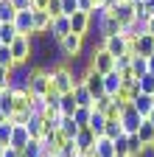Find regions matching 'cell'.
I'll return each mask as SVG.
<instances>
[{
	"mask_svg": "<svg viewBox=\"0 0 154 157\" xmlns=\"http://www.w3.org/2000/svg\"><path fill=\"white\" fill-rule=\"evenodd\" d=\"M0 25H3V20H0Z\"/></svg>",
	"mask_w": 154,
	"mask_h": 157,
	"instance_id": "cell-51",
	"label": "cell"
},
{
	"mask_svg": "<svg viewBox=\"0 0 154 157\" xmlns=\"http://www.w3.org/2000/svg\"><path fill=\"white\" fill-rule=\"evenodd\" d=\"M0 98H3V87H0Z\"/></svg>",
	"mask_w": 154,
	"mask_h": 157,
	"instance_id": "cell-49",
	"label": "cell"
},
{
	"mask_svg": "<svg viewBox=\"0 0 154 157\" xmlns=\"http://www.w3.org/2000/svg\"><path fill=\"white\" fill-rule=\"evenodd\" d=\"M45 34H51V36L56 39V42H62V39H65L67 34H73V23H70V17H67V14L53 17V23H51V28H48Z\"/></svg>",
	"mask_w": 154,
	"mask_h": 157,
	"instance_id": "cell-8",
	"label": "cell"
},
{
	"mask_svg": "<svg viewBox=\"0 0 154 157\" xmlns=\"http://www.w3.org/2000/svg\"><path fill=\"white\" fill-rule=\"evenodd\" d=\"M109 107H112V95H101V98H95V104H92V109H98V112H109Z\"/></svg>",
	"mask_w": 154,
	"mask_h": 157,
	"instance_id": "cell-36",
	"label": "cell"
},
{
	"mask_svg": "<svg viewBox=\"0 0 154 157\" xmlns=\"http://www.w3.org/2000/svg\"><path fill=\"white\" fill-rule=\"evenodd\" d=\"M20 154H23V157H48L45 149H42V140H39V137H31V143H28Z\"/></svg>",
	"mask_w": 154,
	"mask_h": 157,
	"instance_id": "cell-24",
	"label": "cell"
},
{
	"mask_svg": "<svg viewBox=\"0 0 154 157\" xmlns=\"http://www.w3.org/2000/svg\"><path fill=\"white\" fill-rule=\"evenodd\" d=\"M59 132L67 137V140H76V135L81 132V126L73 121V115H65V118H62V129H59Z\"/></svg>",
	"mask_w": 154,
	"mask_h": 157,
	"instance_id": "cell-23",
	"label": "cell"
},
{
	"mask_svg": "<svg viewBox=\"0 0 154 157\" xmlns=\"http://www.w3.org/2000/svg\"><path fill=\"white\" fill-rule=\"evenodd\" d=\"M3 157H23V154H20V149H11V146H9V149H6V154H3Z\"/></svg>",
	"mask_w": 154,
	"mask_h": 157,
	"instance_id": "cell-42",
	"label": "cell"
},
{
	"mask_svg": "<svg viewBox=\"0 0 154 157\" xmlns=\"http://www.w3.org/2000/svg\"><path fill=\"white\" fill-rule=\"evenodd\" d=\"M148 34H151V36H154V17H151V20H148Z\"/></svg>",
	"mask_w": 154,
	"mask_h": 157,
	"instance_id": "cell-44",
	"label": "cell"
},
{
	"mask_svg": "<svg viewBox=\"0 0 154 157\" xmlns=\"http://www.w3.org/2000/svg\"><path fill=\"white\" fill-rule=\"evenodd\" d=\"M87 62H90V67L92 70H98V73H109V70H115V56L104 48V45H92L90 48V56H87Z\"/></svg>",
	"mask_w": 154,
	"mask_h": 157,
	"instance_id": "cell-2",
	"label": "cell"
},
{
	"mask_svg": "<svg viewBox=\"0 0 154 157\" xmlns=\"http://www.w3.org/2000/svg\"><path fill=\"white\" fill-rule=\"evenodd\" d=\"M109 11H112L115 17H118L123 25H126V23H132V20L137 17V11H134V3H132V0H118V3H115Z\"/></svg>",
	"mask_w": 154,
	"mask_h": 157,
	"instance_id": "cell-12",
	"label": "cell"
},
{
	"mask_svg": "<svg viewBox=\"0 0 154 157\" xmlns=\"http://www.w3.org/2000/svg\"><path fill=\"white\" fill-rule=\"evenodd\" d=\"M59 3H62V14H67V17L79 11V0H59Z\"/></svg>",
	"mask_w": 154,
	"mask_h": 157,
	"instance_id": "cell-37",
	"label": "cell"
},
{
	"mask_svg": "<svg viewBox=\"0 0 154 157\" xmlns=\"http://www.w3.org/2000/svg\"><path fill=\"white\" fill-rule=\"evenodd\" d=\"M121 87H123V73L115 67V70H109L104 76V90H107V95H118Z\"/></svg>",
	"mask_w": 154,
	"mask_h": 157,
	"instance_id": "cell-14",
	"label": "cell"
},
{
	"mask_svg": "<svg viewBox=\"0 0 154 157\" xmlns=\"http://www.w3.org/2000/svg\"><path fill=\"white\" fill-rule=\"evenodd\" d=\"M11 135H14V124L6 121L3 126H0V143H3V146H11Z\"/></svg>",
	"mask_w": 154,
	"mask_h": 157,
	"instance_id": "cell-35",
	"label": "cell"
},
{
	"mask_svg": "<svg viewBox=\"0 0 154 157\" xmlns=\"http://www.w3.org/2000/svg\"><path fill=\"white\" fill-rule=\"evenodd\" d=\"M0 67H9V70L17 67V59H14V53H11L9 45H0Z\"/></svg>",
	"mask_w": 154,
	"mask_h": 157,
	"instance_id": "cell-31",
	"label": "cell"
},
{
	"mask_svg": "<svg viewBox=\"0 0 154 157\" xmlns=\"http://www.w3.org/2000/svg\"><path fill=\"white\" fill-rule=\"evenodd\" d=\"M81 157H98V154H95V149H90V151H84Z\"/></svg>",
	"mask_w": 154,
	"mask_h": 157,
	"instance_id": "cell-45",
	"label": "cell"
},
{
	"mask_svg": "<svg viewBox=\"0 0 154 157\" xmlns=\"http://www.w3.org/2000/svg\"><path fill=\"white\" fill-rule=\"evenodd\" d=\"M137 84H140V93L154 95V73H143V76L137 78Z\"/></svg>",
	"mask_w": 154,
	"mask_h": 157,
	"instance_id": "cell-34",
	"label": "cell"
},
{
	"mask_svg": "<svg viewBox=\"0 0 154 157\" xmlns=\"http://www.w3.org/2000/svg\"><path fill=\"white\" fill-rule=\"evenodd\" d=\"M132 53H134V56H146V59H148V56L154 53V36L146 31V34H140L137 39H132Z\"/></svg>",
	"mask_w": 154,
	"mask_h": 157,
	"instance_id": "cell-11",
	"label": "cell"
},
{
	"mask_svg": "<svg viewBox=\"0 0 154 157\" xmlns=\"http://www.w3.org/2000/svg\"><path fill=\"white\" fill-rule=\"evenodd\" d=\"M95 140H98V137H95V132L92 129H81L79 135H76V146H79V151L84 154V151H90V149H95Z\"/></svg>",
	"mask_w": 154,
	"mask_h": 157,
	"instance_id": "cell-18",
	"label": "cell"
},
{
	"mask_svg": "<svg viewBox=\"0 0 154 157\" xmlns=\"http://www.w3.org/2000/svg\"><path fill=\"white\" fill-rule=\"evenodd\" d=\"M48 6H51V0H34L31 3V9H36V11H48Z\"/></svg>",
	"mask_w": 154,
	"mask_h": 157,
	"instance_id": "cell-40",
	"label": "cell"
},
{
	"mask_svg": "<svg viewBox=\"0 0 154 157\" xmlns=\"http://www.w3.org/2000/svg\"><path fill=\"white\" fill-rule=\"evenodd\" d=\"M6 149H9V146H3V143H0V157H3V154H6Z\"/></svg>",
	"mask_w": 154,
	"mask_h": 157,
	"instance_id": "cell-47",
	"label": "cell"
},
{
	"mask_svg": "<svg viewBox=\"0 0 154 157\" xmlns=\"http://www.w3.org/2000/svg\"><path fill=\"white\" fill-rule=\"evenodd\" d=\"M76 109H79L76 95H73V93H65V95H62V101H59V112H62V115H73Z\"/></svg>",
	"mask_w": 154,
	"mask_h": 157,
	"instance_id": "cell-25",
	"label": "cell"
},
{
	"mask_svg": "<svg viewBox=\"0 0 154 157\" xmlns=\"http://www.w3.org/2000/svg\"><path fill=\"white\" fill-rule=\"evenodd\" d=\"M148 121H151V124H154V109H151V115H148Z\"/></svg>",
	"mask_w": 154,
	"mask_h": 157,
	"instance_id": "cell-48",
	"label": "cell"
},
{
	"mask_svg": "<svg viewBox=\"0 0 154 157\" xmlns=\"http://www.w3.org/2000/svg\"><path fill=\"white\" fill-rule=\"evenodd\" d=\"M0 45H3V42H0Z\"/></svg>",
	"mask_w": 154,
	"mask_h": 157,
	"instance_id": "cell-52",
	"label": "cell"
},
{
	"mask_svg": "<svg viewBox=\"0 0 154 157\" xmlns=\"http://www.w3.org/2000/svg\"><path fill=\"white\" fill-rule=\"evenodd\" d=\"M48 73H51V87L56 90V93H73V87L79 84L76 82V73L70 70V65L67 62H59V65H51V67H45Z\"/></svg>",
	"mask_w": 154,
	"mask_h": 157,
	"instance_id": "cell-1",
	"label": "cell"
},
{
	"mask_svg": "<svg viewBox=\"0 0 154 157\" xmlns=\"http://www.w3.org/2000/svg\"><path fill=\"white\" fill-rule=\"evenodd\" d=\"M115 157H126V154H115Z\"/></svg>",
	"mask_w": 154,
	"mask_h": 157,
	"instance_id": "cell-50",
	"label": "cell"
},
{
	"mask_svg": "<svg viewBox=\"0 0 154 157\" xmlns=\"http://www.w3.org/2000/svg\"><path fill=\"white\" fill-rule=\"evenodd\" d=\"M9 48H11V53H14V59H17V65H28L31 59H34V36L20 34Z\"/></svg>",
	"mask_w": 154,
	"mask_h": 157,
	"instance_id": "cell-3",
	"label": "cell"
},
{
	"mask_svg": "<svg viewBox=\"0 0 154 157\" xmlns=\"http://www.w3.org/2000/svg\"><path fill=\"white\" fill-rule=\"evenodd\" d=\"M107 121H109V118H107L104 112L92 109V121H90V126H87V129H92V132H95V137H101V135L107 132Z\"/></svg>",
	"mask_w": 154,
	"mask_h": 157,
	"instance_id": "cell-22",
	"label": "cell"
},
{
	"mask_svg": "<svg viewBox=\"0 0 154 157\" xmlns=\"http://www.w3.org/2000/svg\"><path fill=\"white\" fill-rule=\"evenodd\" d=\"M11 3H14L17 9H31V3H34V0H11Z\"/></svg>",
	"mask_w": 154,
	"mask_h": 157,
	"instance_id": "cell-41",
	"label": "cell"
},
{
	"mask_svg": "<svg viewBox=\"0 0 154 157\" xmlns=\"http://www.w3.org/2000/svg\"><path fill=\"white\" fill-rule=\"evenodd\" d=\"M51 90H53V87H51V73H48L45 67H36V70H34V76H31L28 93H31V95H39V98H45Z\"/></svg>",
	"mask_w": 154,
	"mask_h": 157,
	"instance_id": "cell-6",
	"label": "cell"
},
{
	"mask_svg": "<svg viewBox=\"0 0 154 157\" xmlns=\"http://www.w3.org/2000/svg\"><path fill=\"white\" fill-rule=\"evenodd\" d=\"M17 36H20V34H17L14 23H3V25H0V42H3V45H11Z\"/></svg>",
	"mask_w": 154,
	"mask_h": 157,
	"instance_id": "cell-30",
	"label": "cell"
},
{
	"mask_svg": "<svg viewBox=\"0 0 154 157\" xmlns=\"http://www.w3.org/2000/svg\"><path fill=\"white\" fill-rule=\"evenodd\" d=\"M148 73H154V53L148 56Z\"/></svg>",
	"mask_w": 154,
	"mask_h": 157,
	"instance_id": "cell-43",
	"label": "cell"
},
{
	"mask_svg": "<svg viewBox=\"0 0 154 157\" xmlns=\"http://www.w3.org/2000/svg\"><path fill=\"white\" fill-rule=\"evenodd\" d=\"M115 149H118V154H126L129 157V135H121L118 140H115Z\"/></svg>",
	"mask_w": 154,
	"mask_h": 157,
	"instance_id": "cell-38",
	"label": "cell"
},
{
	"mask_svg": "<svg viewBox=\"0 0 154 157\" xmlns=\"http://www.w3.org/2000/svg\"><path fill=\"white\" fill-rule=\"evenodd\" d=\"M146 31H148V23H146V20H140V17H134L132 23H126V25H123V31H121V34H123L126 39H137V36H140V34H146Z\"/></svg>",
	"mask_w": 154,
	"mask_h": 157,
	"instance_id": "cell-15",
	"label": "cell"
},
{
	"mask_svg": "<svg viewBox=\"0 0 154 157\" xmlns=\"http://www.w3.org/2000/svg\"><path fill=\"white\" fill-rule=\"evenodd\" d=\"M132 73L137 76V78H140L143 73H148V59H146V56H134V59H132Z\"/></svg>",
	"mask_w": 154,
	"mask_h": 157,
	"instance_id": "cell-33",
	"label": "cell"
},
{
	"mask_svg": "<svg viewBox=\"0 0 154 157\" xmlns=\"http://www.w3.org/2000/svg\"><path fill=\"white\" fill-rule=\"evenodd\" d=\"M51 23H53L51 11H36L34 9V34H45L51 28Z\"/></svg>",
	"mask_w": 154,
	"mask_h": 157,
	"instance_id": "cell-20",
	"label": "cell"
},
{
	"mask_svg": "<svg viewBox=\"0 0 154 157\" xmlns=\"http://www.w3.org/2000/svg\"><path fill=\"white\" fill-rule=\"evenodd\" d=\"M137 135H140V140H143V146H151V143H154V124L148 121V118H146V121L140 124Z\"/></svg>",
	"mask_w": 154,
	"mask_h": 157,
	"instance_id": "cell-29",
	"label": "cell"
},
{
	"mask_svg": "<svg viewBox=\"0 0 154 157\" xmlns=\"http://www.w3.org/2000/svg\"><path fill=\"white\" fill-rule=\"evenodd\" d=\"M70 23H73V34L87 36V34L92 31V14H87V11H76V14L70 17Z\"/></svg>",
	"mask_w": 154,
	"mask_h": 157,
	"instance_id": "cell-13",
	"label": "cell"
},
{
	"mask_svg": "<svg viewBox=\"0 0 154 157\" xmlns=\"http://www.w3.org/2000/svg\"><path fill=\"white\" fill-rule=\"evenodd\" d=\"M95 154H98V157H115V154H118L115 140H112V137H107V135H101L98 140H95Z\"/></svg>",
	"mask_w": 154,
	"mask_h": 157,
	"instance_id": "cell-19",
	"label": "cell"
},
{
	"mask_svg": "<svg viewBox=\"0 0 154 157\" xmlns=\"http://www.w3.org/2000/svg\"><path fill=\"white\" fill-rule=\"evenodd\" d=\"M73 95H76V101H79V107H92L95 104V98H92V93L87 90L84 82H79V84L73 87Z\"/></svg>",
	"mask_w": 154,
	"mask_h": 157,
	"instance_id": "cell-21",
	"label": "cell"
},
{
	"mask_svg": "<svg viewBox=\"0 0 154 157\" xmlns=\"http://www.w3.org/2000/svg\"><path fill=\"white\" fill-rule=\"evenodd\" d=\"M84 84H87V90L92 93V98H101V95H107V90H104V73H98V70H87V76H84Z\"/></svg>",
	"mask_w": 154,
	"mask_h": 157,
	"instance_id": "cell-10",
	"label": "cell"
},
{
	"mask_svg": "<svg viewBox=\"0 0 154 157\" xmlns=\"http://www.w3.org/2000/svg\"><path fill=\"white\" fill-rule=\"evenodd\" d=\"M17 9L11 0H0V20H3V23H14V17H17Z\"/></svg>",
	"mask_w": 154,
	"mask_h": 157,
	"instance_id": "cell-26",
	"label": "cell"
},
{
	"mask_svg": "<svg viewBox=\"0 0 154 157\" xmlns=\"http://www.w3.org/2000/svg\"><path fill=\"white\" fill-rule=\"evenodd\" d=\"M118 121H121V126H123V132H126V135H137V129H140V124L146 121V118H143L137 109H134V104L129 101V104L123 107V112H121Z\"/></svg>",
	"mask_w": 154,
	"mask_h": 157,
	"instance_id": "cell-5",
	"label": "cell"
},
{
	"mask_svg": "<svg viewBox=\"0 0 154 157\" xmlns=\"http://www.w3.org/2000/svg\"><path fill=\"white\" fill-rule=\"evenodd\" d=\"M151 146H154V143H151Z\"/></svg>",
	"mask_w": 154,
	"mask_h": 157,
	"instance_id": "cell-53",
	"label": "cell"
},
{
	"mask_svg": "<svg viewBox=\"0 0 154 157\" xmlns=\"http://www.w3.org/2000/svg\"><path fill=\"white\" fill-rule=\"evenodd\" d=\"M84 45H87V36H81V34H67L62 42H59L65 62H70V59H79V56L84 53Z\"/></svg>",
	"mask_w": 154,
	"mask_h": 157,
	"instance_id": "cell-4",
	"label": "cell"
},
{
	"mask_svg": "<svg viewBox=\"0 0 154 157\" xmlns=\"http://www.w3.org/2000/svg\"><path fill=\"white\" fill-rule=\"evenodd\" d=\"M31 143V132H28V126H17L14 124V135H11V149H25Z\"/></svg>",
	"mask_w": 154,
	"mask_h": 157,
	"instance_id": "cell-17",
	"label": "cell"
},
{
	"mask_svg": "<svg viewBox=\"0 0 154 157\" xmlns=\"http://www.w3.org/2000/svg\"><path fill=\"white\" fill-rule=\"evenodd\" d=\"M25 126H28L31 137H42V135H45V118H39V115H31Z\"/></svg>",
	"mask_w": 154,
	"mask_h": 157,
	"instance_id": "cell-27",
	"label": "cell"
},
{
	"mask_svg": "<svg viewBox=\"0 0 154 157\" xmlns=\"http://www.w3.org/2000/svg\"><path fill=\"white\" fill-rule=\"evenodd\" d=\"M132 104H134V109H137L143 118H148V115H151V109H154V95L140 93V95H134V98H132Z\"/></svg>",
	"mask_w": 154,
	"mask_h": 157,
	"instance_id": "cell-16",
	"label": "cell"
},
{
	"mask_svg": "<svg viewBox=\"0 0 154 157\" xmlns=\"http://www.w3.org/2000/svg\"><path fill=\"white\" fill-rule=\"evenodd\" d=\"M107 137H112V140H118V137L121 135H126L123 132V126H121V121H118V118H109V121H107V132H104Z\"/></svg>",
	"mask_w": 154,
	"mask_h": 157,
	"instance_id": "cell-32",
	"label": "cell"
},
{
	"mask_svg": "<svg viewBox=\"0 0 154 157\" xmlns=\"http://www.w3.org/2000/svg\"><path fill=\"white\" fill-rule=\"evenodd\" d=\"M95 6H98V0H79V11L92 14V11H95Z\"/></svg>",
	"mask_w": 154,
	"mask_h": 157,
	"instance_id": "cell-39",
	"label": "cell"
},
{
	"mask_svg": "<svg viewBox=\"0 0 154 157\" xmlns=\"http://www.w3.org/2000/svg\"><path fill=\"white\" fill-rule=\"evenodd\" d=\"M73 121L79 124L81 129H87V126H90V121H92V107H79V109L73 112Z\"/></svg>",
	"mask_w": 154,
	"mask_h": 157,
	"instance_id": "cell-28",
	"label": "cell"
},
{
	"mask_svg": "<svg viewBox=\"0 0 154 157\" xmlns=\"http://www.w3.org/2000/svg\"><path fill=\"white\" fill-rule=\"evenodd\" d=\"M101 45L118 59V56H123V53H129L132 51V39H126L123 34H115V36H104L101 39Z\"/></svg>",
	"mask_w": 154,
	"mask_h": 157,
	"instance_id": "cell-7",
	"label": "cell"
},
{
	"mask_svg": "<svg viewBox=\"0 0 154 157\" xmlns=\"http://www.w3.org/2000/svg\"><path fill=\"white\" fill-rule=\"evenodd\" d=\"M14 28L17 34H25V36H34V9H20L14 17Z\"/></svg>",
	"mask_w": 154,
	"mask_h": 157,
	"instance_id": "cell-9",
	"label": "cell"
},
{
	"mask_svg": "<svg viewBox=\"0 0 154 157\" xmlns=\"http://www.w3.org/2000/svg\"><path fill=\"white\" fill-rule=\"evenodd\" d=\"M143 3H146V6H148V9L154 11V0H143Z\"/></svg>",
	"mask_w": 154,
	"mask_h": 157,
	"instance_id": "cell-46",
	"label": "cell"
}]
</instances>
